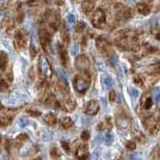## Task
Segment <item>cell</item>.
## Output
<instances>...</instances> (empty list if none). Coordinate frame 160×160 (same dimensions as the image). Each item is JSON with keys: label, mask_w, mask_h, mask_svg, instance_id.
I'll use <instances>...</instances> for the list:
<instances>
[{"label": "cell", "mask_w": 160, "mask_h": 160, "mask_svg": "<svg viewBox=\"0 0 160 160\" xmlns=\"http://www.w3.org/2000/svg\"><path fill=\"white\" fill-rule=\"evenodd\" d=\"M136 9H137L138 13H140L141 15H144V16H147V15H149L150 12H151V9H150L149 5L145 2H139L136 6Z\"/></svg>", "instance_id": "cell-21"}, {"label": "cell", "mask_w": 160, "mask_h": 160, "mask_svg": "<svg viewBox=\"0 0 160 160\" xmlns=\"http://www.w3.org/2000/svg\"><path fill=\"white\" fill-rule=\"evenodd\" d=\"M96 0H83L81 3V9L85 14H90L94 11Z\"/></svg>", "instance_id": "cell-19"}, {"label": "cell", "mask_w": 160, "mask_h": 160, "mask_svg": "<svg viewBox=\"0 0 160 160\" xmlns=\"http://www.w3.org/2000/svg\"><path fill=\"white\" fill-rule=\"evenodd\" d=\"M40 100H41V102L45 105V106H48L50 108L56 109V108H59L60 106H61V104H60L59 101L56 99L55 95L52 93H46L44 96H42L41 98H40Z\"/></svg>", "instance_id": "cell-12"}, {"label": "cell", "mask_w": 160, "mask_h": 160, "mask_svg": "<svg viewBox=\"0 0 160 160\" xmlns=\"http://www.w3.org/2000/svg\"><path fill=\"white\" fill-rule=\"evenodd\" d=\"M29 76H30V79L34 80V69L33 68H31L29 70Z\"/></svg>", "instance_id": "cell-37"}, {"label": "cell", "mask_w": 160, "mask_h": 160, "mask_svg": "<svg viewBox=\"0 0 160 160\" xmlns=\"http://www.w3.org/2000/svg\"><path fill=\"white\" fill-rule=\"evenodd\" d=\"M75 157L77 159H86L89 156V148L86 144H79L75 149Z\"/></svg>", "instance_id": "cell-17"}, {"label": "cell", "mask_w": 160, "mask_h": 160, "mask_svg": "<svg viewBox=\"0 0 160 160\" xmlns=\"http://www.w3.org/2000/svg\"><path fill=\"white\" fill-rule=\"evenodd\" d=\"M131 17H132L131 9L128 7L122 6L121 8L117 10L116 14H115V21L117 23H124V22L128 21Z\"/></svg>", "instance_id": "cell-11"}, {"label": "cell", "mask_w": 160, "mask_h": 160, "mask_svg": "<svg viewBox=\"0 0 160 160\" xmlns=\"http://www.w3.org/2000/svg\"><path fill=\"white\" fill-rule=\"evenodd\" d=\"M55 87H56L58 91L60 93H62L64 96H66V95H69V93H70L69 85H68L67 80L65 79V78H59L57 81H56Z\"/></svg>", "instance_id": "cell-18"}, {"label": "cell", "mask_w": 160, "mask_h": 160, "mask_svg": "<svg viewBox=\"0 0 160 160\" xmlns=\"http://www.w3.org/2000/svg\"><path fill=\"white\" fill-rule=\"evenodd\" d=\"M9 82L7 80H5L4 78H1V82H0V89H1L2 92H5L6 90L9 88Z\"/></svg>", "instance_id": "cell-31"}, {"label": "cell", "mask_w": 160, "mask_h": 160, "mask_svg": "<svg viewBox=\"0 0 160 160\" xmlns=\"http://www.w3.org/2000/svg\"><path fill=\"white\" fill-rule=\"evenodd\" d=\"M26 113L29 115V116H32V117H38L41 115V112L39 111V110H36V109H27L26 110Z\"/></svg>", "instance_id": "cell-29"}, {"label": "cell", "mask_w": 160, "mask_h": 160, "mask_svg": "<svg viewBox=\"0 0 160 160\" xmlns=\"http://www.w3.org/2000/svg\"><path fill=\"white\" fill-rule=\"evenodd\" d=\"M75 66L79 72H89L90 60L84 54H80L75 59Z\"/></svg>", "instance_id": "cell-10"}, {"label": "cell", "mask_w": 160, "mask_h": 160, "mask_svg": "<svg viewBox=\"0 0 160 160\" xmlns=\"http://www.w3.org/2000/svg\"><path fill=\"white\" fill-rule=\"evenodd\" d=\"M143 126L150 134H156L160 132L159 117L155 115H149L143 119Z\"/></svg>", "instance_id": "cell-4"}, {"label": "cell", "mask_w": 160, "mask_h": 160, "mask_svg": "<svg viewBox=\"0 0 160 160\" xmlns=\"http://www.w3.org/2000/svg\"><path fill=\"white\" fill-rule=\"evenodd\" d=\"M132 135H133V138L140 143H144L145 141H146V138H145L144 134L142 132L138 131V130H134V131L132 132Z\"/></svg>", "instance_id": "cell-25"}, {"label": "cell", "mask_w": 160, "mask_h": 160, "mask_svg": "<svg viewBox=\"0 0 160 160\" xmlns=\"http://www.w3.org/2000/svg\"><path fill=\"white\" fill-rule=\"evenodd\" d=\"M43 20L45 24H46V27L49 28L52 32L56 31L60 25L59 15L56 12L52 11V10H47V11L45 12L43 16Z\"/></svg>", "instance_id": "cell-3"}, {"label": "cell", "mask_w": 160, "mask_h": 160, "mask_svg": "<svg viewBox=\"0 0 160 160\" xmlns=\"http://www.w3.org/2000/svg\"><path fill=\"white\" fill-rule=\"evenodd\" d=\"M39 76L41 79L48 80L52 76V68L46 57H41L39 60Z\"/></svg>", "instance_id": "cell-9"}, {"label": "cell", "mask_w": 160, "mask_h": 160, "mask_svg": "<svg viewBox=\"0 0 160 160\" xmlns=\"http://www.w3.org/2000/svg\"><path fill=\"white\" fill-rule=\"evenodd\" d=\"M62 38H63V42L65 43V45H68L70 42V37H69V34L67 33V29L65 24L62 26Z\"/></svg>", "instance_id": "cell-27"}, {"label": "cell", "mask_w": 160, "mask_h": 160, "mask_svg": "<svg viewBox=\"0 0 160 160\" xmlns=\"http://www.w3.org/2000/svg\"><path fill=\"white\" fill-rule=\"evenodd\" d=\"M159 151H160V147H159Z\"/></svg>", "instance_id": "cell-38"}, {"label": "cell", "mask_w": 160, "mask_h": 160, "mask_svg": "<svg viewBox=\"0 0 160 160\" xmlns=\"http://www.w3.org/2000/svg\"><path fill=\"white\" fill-rule=\"evenodd\" d=\"M89 137H90V134H89V132L88 131H83L82 132V134H81V139L82 140H84V141H86V140H88L89 139Z\"/></svg>", "instance_id": "cell-36"}, {"label": "cell", "mask_w": 160, "mask_h": 160, "mask_svg": "<svg viewBox=\"0 0 160 160\" xmlns=\"http://www.w3.org/2000/svg\"><path fill=\"white\" fill-rule=\"evenodd\" d=\"M112 127H113V124H112L111 117L105 118L103 121H101L97 125V129L98 130H111Z\"/></svg>", "instance_id": "cell-20"}, {"label": "cell", "mask_w": 160, "mask_h": 160, "mask_svg": "<svg viewBox=\"0 0 160 160\" xmlns=\"http://www.w3.org/2000/svg\"><path fill=\"white\" fill-rule=\"evenodd\" d=\"M36 54H37L36 48H35L34 45H31V46H30V57H31V59H34L36 57Z\"/></svg>", "instance_id": "cell-35"}, {"label": "cell", "mask_w": 160, "mask_h": 160, "mask_svg": "<svg viewBox=\"0 0 160 160\" xmlns=\"http://www.w3.org/2000/svg\"><path fill=\"white\" fill-rule=\"evenodd\" d=\"M108 98H109V102L111 104L115 102V100H116V91H115L114 89H112L111 91L109 92Z\"/></svg>", "instance_id": "cell-32"}, {"label": "cell", "mask_w": 160, "mask_h": 160, "mask_svg": "<svg viewBox=\"0 0 160 160\" xmlns=\"http://www.w3.org/2000/svg\"><path fill=\"white\" fill-rule=\"evenodd\" d=\"M60 124H61V127L64 128V129H69L70 127H72L73 125V120L66 116V117H63L61 119V121H60Z\"/></svg>", "instance_id": "cell-24"}, {"label": "cell", "mask_w": 160, "mask_h": 160, "mask_svg": "<svg viewBox=\"0 0 160 160\" xmlns=\"http://www.w3.org/2000/svg\"><path fill=\"white\" fill-rule=\"evenodd\" d=\"M100 110V103L97 99H91L90 101L87 102L86 106H85V114L93 116L96 115Z\"/></svg>", "instance_id": "cell-13"}, {"label": "cell", "mask_w": 160, "mask_h": 160, "mask_svg": "<svg viewBox=\"0 0 160 160\" xmlns=\"http://www.w3.org/2000/svg\"><path fill=\"white\" fill-rule=\"evenodd\" d=\"M95 44H96V47L98 49L99 53L102 55L103 57L108 58L110 55L112 54V46L110 44L109 41H107L106 39L103 37H97L96 41H95Z\"/></svg>", "instance_id": "cell-8"}, {"label": "cell", "mask_w": 160, "mask_h": 160, "mask_svg": "<svg viewBox=\"0 0 160 160\" xmlns=\"http://www.w3.org/2000/svg\"><path fill=\"white\" fill-rule=\"evenodd\" d=\"M91 23L95 28H104L106 25V12L101 8L94 10L91 15Z\"/></svg>", "instance_id": "cell-5"}, {"label": "cell", "mask_w": 160, "mask_h": 160, "mask_svg": "<svg viewBox=\"0 0 160 160\" xmlns=\"http://www.w3.org/2000/svg\"><path fill=\"white\" fill-rule=\"evenodd\" d=\"M85 28H86V25H85L84 22L82 21L77 22L76 25H75V35H81L84 32Z\"/></svg>", "instance_id": "cell-26"}, {"label": "cell", "mask_w": 160, "mask_h": 160, "mask_svg": "<svg viewBox=\"0 0 160 160\" xmlns=\"http://www.w3.org/2000/svg\"><path fill=\"white\" fill-rule=\"evenodd\" d=\"M43 120H44L45 123L49 125V126H54V125L57 123L56 115H55L54 113H52V112H49V113L45 114L43 116Z\"/></svg>", "instance_id": "cell-22"}, {"label": "cell", "mask_w": 160, "mask_h": 160, "mask_svg": "<svg viewBox=\"0 0 160 160\" xmlns=\"http://www.w3.org/2000/svg\"><path fill=\"white\" fill-rule=\"evenodd\" d=\"M7 67H8V55L4 51H1V53H0V70H1V73H3Z\"/></svg>", "instance_id": "cell-23"}, {"label": "cell", "mask_w": 160, "mask_h": 160, "mask_svg": "<svg viewBox=\"0 0 160 160\" xmlns=\"http://www.w3.org/2000/svg\"><path fill=\"white\" fill-rule=\"evenodd\" d=\"M17 114V109L14 108H7L5 109L4 106L1 107V115H0V123L1 127H6L11 124L12 120L15 115Z\"/></svg>", "instance_id": "cell-7"}, {"label": "cell", "mask_w": 160, "mask_h": 160, "mask_svg": "<svg viewBox=\"0 0 160 160\" xmlns=\"http://www.w3.org/2000/svg\"><path fill=\"white\" fill-rule=\"evenodd\" d=\"M50 156L52 159H59L60 158V153L56 147H52L50 150Z\"/></svg>", "instance_id": "cell-30"}, {"label": "cell", "mask_w": 160, "mask_h": 160, "mask_svg": "<svg viewBox=\"0 0 160 160\" xmlns=\"http://www.w3.org/2000/svg\"><path fill=\"white\" fill-rule=\"evenodd\" d=\"M90 85L89 72H80L73 77V87L80 94H84L87 91Z\"/></svg>", "instance_id": "cell-1"}, {"label": "cell", "mask_w": 160, "mask_h": 160, "mask_svg": "<svg viewBox=\"0 0 160 160\" xmlns=\"http://www.w3.org/2000/svg\"><path fill=\"white\" fill-rule=\"evenodd\" d=\"M57 52H58V56H59V59H60V62H61V64L63 65L64 67H67L68 64H69V56H68L67 50H66V48H65L64 45L58 44Z\"/></svg>", "instance_id": "cell-15"}, {"label": "cell", "mask_w": 160, "mask_h": 160, "mask_svg": "<svg viewBox=\"0 0 160 160\" xmlns=\"http://www.w3.org/2000/svg\"><path fill=\"white\" fill-rule=\"evenodd\" d=\"M28 140V135L27 134H25V133H21V134H19L17 138H16V142L19 144V145H21L23 144L24 142H26Z\"/></svg>", "instance_id": "cell-28"}, {"label": "cell", "mask_w": 160, "mask_h": 160, "mask_svg": "<svg viewBox=\"0 0 160 160\" xmlns=\"http://www.w3.org/2000/svg\"><path fill=\"white\" fill-rule=\"evenodd\" d=\"M28 41V34L26 30H18L14 34V40H13V45L14 48L16 50H22L26 47Z\"/></svg>", "instance_id": "cell-6"}, {"label": "cell", "mask_w": 160, "mask_h": 160, "mask_svg": "<svg viewBox=\"0 0 160 160\" xmlns=\"http://www.w3.org/2000/svg\"><path fill=\"white\" fill-rule=\"evenodd\" d=\"M137 147V144L135 141H128L126 143V148L128 150H130V151H133V150H135Z\"/></svg>", "instance_id": "cell-33"}, {"label": "cell", "mask_w": 160, "mask_h": 160, "mask_svg": "<svg viewBox=\"0 0 160 160\" xmlns=\"http://www.w3.org/2000/svg\"><path fill=\"white\" fill-rule=\"evenodd\" d=\"M61 107L64 111L66 112H72L73 110L76 108V102H75V100L72 99L71 97L67 95V96H65L62 100V103H61Z\"/></svg>", "instance_id": "cell-16"}, {"label": "cell", "mask_w": 160, "mask_h": 160, "mask_svg": "<svg viewBox=\"0 0 160 160\" xmlns=\"http://www.w3.org/2000/svg\"><path fill=\"white\" fill-rule=\"evenodd\" d=\"M116 123L117 126L121 129H127L130 126V118L128 117V115L125 112H119L116 115Z\"/></svg>", "instance_id": "cell-14"}, {"label": "cell", "mask_w": 160, "mask_h": 160, "mask_svg": "<svg viewBox=\"0 0 160 160\" xmlns=\"http://www.w3.org/2000/svg\"><path fill=\"white\" fill-rule=\"evenodd\" d=\"M61 145H62V148L65 150V152H66V153L70 152V150H71V145H70L68 142L63 141V142H61Z\"/></svg>", "instance_id": "cell-34"}, {"label": "cell", "mask_w": 160, "mask_h": 160, "mask_svg": "<svg viewBox=\"0 0 160 160\" xmlns=\"http://www.w3.org/2000/svg\"><path fill=\"white\" fill-rule=\"evenodd\" d=\"M52 31L46 26H43L39 29V40L41 47L45 54H49L50 52V42H51Z\"/></svg>", "instance_id": "cell-2"}]
</instances>
